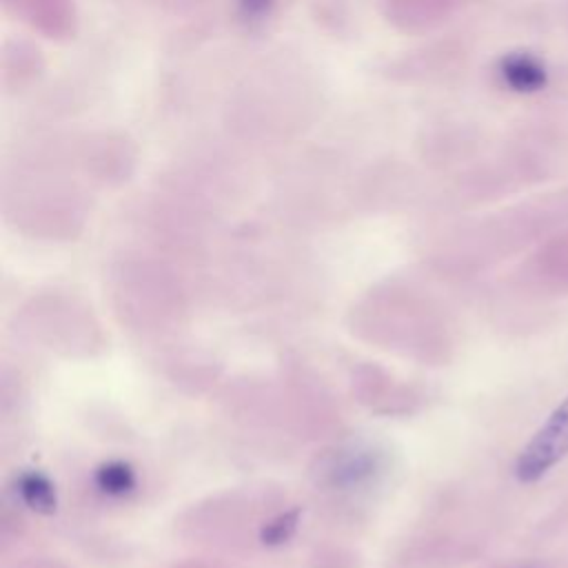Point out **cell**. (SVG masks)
I'll list each match as a JSON object with an SVG mask.
<instances>
[{
  "label": "cell",
  "instance_id": "4",
  "mask_svg": "<svg viewBox=\"0 0 568 568\" xmlns=\"http://www.w3.org/2000/svg\"><path fill=\"white\" fill-rule=\"evenodd\" d=\"M100 486L120 495L133 486V475L126 466H106L100 470Z\"/></svg>",
  "mask_w": 568,
  "mask_h": 568
},
{
  "label": "cell",
  "instance_id": "3",
  "mask_svg": "<svg viewBox=\"0 0 568 568\" xmlns=\"http://www.w3.org/2000/svg\"><path fill=\"white\" fill-rule=\"evenodd\" d=\"M20 493L24 501L36 510H51L55 504L51 484L40 475H27L20 484Z\"/></svg>",
  "mask_w": 568,
  "mask_h": 568
},
{
  "label": "cell",
  "instance_id": "2",
  "mask_svg": "<svg viewBox=\"0 0 568 568\" xmlns=\"http://www.w3.org/2000/svg\"><path fill=\"white\" fill-rule=\"evenodd\" d=\"M504 75L517 91H539L546 84L544 64L532 55H510L504 62Z\"/></svg>",
  "mask_w": 568,
  "mask_h": 568
},
{
  "label": "cell",
  "instance_id": "1",
  "mask_svg": "<svg viewBox=\"0 0 568 568\" xmlns=\"http://www.w3.org/2000/svg\"><path fill=\"white\" fill-rule=\"evenodd\" d=\"M568 455V395L521 448L515 462V475L521 484L541 479Z\"/></svg>",
  "mask_w": 568,
  "mask_h": 568
}]
</instances>
